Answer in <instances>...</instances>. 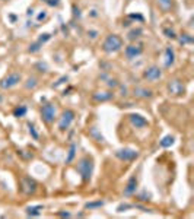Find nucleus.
<instances>
[{
	"instance_id": "f257e3e1",
	"label": "nucleus",
	"mask_w": 194,
	"mask_h": 219,
	"mask_svg": "<svg viewBox=\"0 0 194 219\" xmlns=\"http://www.w3.org/2000/svg\"><path fill=\"white\" fill-rule=\"evenodd\" d=\"M76 171L82 177L83 183L90 181V177H92V172H94V159L90 156L81 158L77 161V164H76Z\"/></svg>"
},
{
	"instance_id": "f03ea898",
	"label": "nucleus",
	"mask_w": 194,
	"mask_h": 219,
	"mask_svg": "<svg viewBox=\"0 0 194 219\" xmlns=\"http://www.w3.org/2000/svg\"><path fill=\"white\" fill-rule=\"evenodd\" d=\"M121 47H123V40L120 38L117 34L108 35L105 38L104 44H102V50L105 53H115V51H118V50H121Z\"/></svg>"
},
{
	"instance_id": "7ed1b4c3",
	"label": "nucleus",
	"mask_w": 194,
	"mask_h": 219,
	"mask_svg": "<svg viewBox=\"0 0 194 219\" xmlns=\"http://www.w3.org/2000/svg\"><path fill=\"white\" fill-rule=\"evenodd\" d=\"M73 120H75V111H72V110H64L62 113V117L58 120V130H67L70 127V124L73 123Z\"/></svg>"
},
{
	"instance_id": "20e7f679",
	"label": "nucleus",
	"mask_w": 194,
	"mask_h": 219,
	"mask_svg": "<svg viewBox=\"0 0 194 219\" xmlns=\"http://www.w3.org/2000/svg\"><path fill=\"white\" fill-rule=\"evenodd\" d=\"M41 115H43V120L47 124L54 123V120H56V107L53 104L43 105V108H41Z\"/></svg>"
},
{
	"instance_id": "39448f33",
	"label": "nucleus",
	"mask_w": 194,
	"mask_h": 219,
	"mask_svg": "<svg viewBox=\"0 0 194 219\" xmlns=\"http://www.w3.org/2000/svg\"><path fill=\"white\" fill-rule=\"evenodd\" d=\"M21 82V75L19 73H10L5 79H2L0 81V88H3V89H10V88H13L16 86Z\"/></svg>"
},
{
	"instance_id": "423d86ee",
	"label": "nucleus",
	"mask_w": 194,
	"mask_h": 219,
	"mask_svg": "<svg viewBox=\"0 0 194 219\" xmlns=\"http://www.w3.org/2000/svg\"><path fill=\"white\" fill-rule=\"evenodd\" d=\"M143 76H145V79H147L149 82H156L162 77V70L158 66H150L145 70Z\"/></svg>"
},
{
	"instance_id": "0eeeda50",
	"label": "nucleus",
	"mask_w": 194,
	"mask_h": 219,
	"mask_svg": "<svg viewBox=\"0 0 194 219\" xmlns=\"http://www.w3.org/2000/svg\"><path fill=\"white\" fill-rule=\"evenodd\" d=\"M115 156L120 158L121 161H133V159H136L139 156V152L137 151H134V149H120L115 152Z\"/></svg>"
},
{
	"instance_id": "6e6552de",
	"label": "nucleus",
	"mask_w": 194,
	"mask_h": 219,
	"mask_svg": "<svg viewBox=\"0 0 194 219\" xmlns=\"http://www.w3.org/2000/svg\"><path fill=\"white\" fill-rule=\"evenodd\" d=\"M21 189H22V191L25 194H32L34 191L37 190V183L32 178H29V177H24L21 180Z\"/></svg>"
},
{
	"instance_id": "1a4fd4ad",
	"label": "nucleus",
	"mask_w": 194,
	"mask_h": 219,
	"mask_svg": "<svg viewBox=\"0 0 194 219\" xmlns=\"http://www.w3.org/2000/svg\"><path fill=\"white\" fill-rule=\"evenodd\" d=\"M128 120H130L132 126H134L136 129H142V127L149 126L147 120L145 119L143 115H140V114H130V115H128Z\"/></svg>"
},
{
	"instance_id": "9d476101",
	"label": "nucleus",
	"mask_w": 194,
	"mask_h": 219,
	"mask_svg": "<svg viewBox=\"0 0 194 219\" xmlns=\"http://www.w3.org/2000/svg\"><path fill=\"white\" fill-rule=\"evenodd\" d=\"M143 48L142 45H136V44H130L128 47H126V57L128 58V60H133V58L139 57L140 54H142Z\"/></svg>"
},
{
	"instance_id": "9b49d317",
	"label": "nucleus",
	"mask_w": 194,
	"mask_h": 219,
	"mask_svg": "<svg viewBox=\"0 0 194 219\" xmlns=\"http://www.w3.org/2000/svg\"><path fill=\"white\" fill-rule=\"evenodd\" d=\"M136 190H137V177L132 175L130 178H128L126 187H124L123 194L124 196H132V194H134V193H136Z\"/></svg>"
},
{
	"instance_id": "f8f14e48",
	"label": "nucleus",
	"mask_w": 194,
	"mask_h": 219,
	"mask_svg": "<svg viewBox=\"0 0 194 219\" xmlns=\"http://www.w3.org/2000/svg\"><path fill=\"white\" fill-rule=\"evenodd\" d=\"M165 54H166V66L169 67L171 64H174V62H175V54H174L172 47H166Z\"/></svg>"
},
{
	"instance_id": "ddd939ff",
	"label": "nucleus",
	"mask_w": 194,
	"mask_h": 219,
	"mask_svg": "<svg viewBox=\"0 0 194 219\" xmlns=\"http://www.w3.org/2000/svg\"><path fill=\"white\" fill-rule=\"evenodd\" d=\"M89 134H90V137H94L96 142H104V137H102V134H101V132L98 130V127H90L89 129Z\"/></svg>"
},
{
	"instance_id": "4468645a",
	"label": "nucleus",
	"mask_w": 194,
	"mask_h": 219,
	"mask_svg": "<svg viewBox=\"0 0 194 219\" xmlns=\"http://www.w3.org/2000/svg\"><path fill=\"white\" fill-rule=\"evenodd\" d=\"M134 95L140 96V98H150V96H152V91L145 89V88H136V89H134Z\"/></svg>"
},
{
	"instance_id": "2eb2a0df",
	"label": "nucleus",
	"mask_w": 194,
	"mask_h": 219,
	"mask_svg": "<svg viewBox=\"0 0 194 219\" xmlns=\"http://www.w3.org/2000/svg\"><path fill=\"white\" fill-rule=\"evenodd\" d=\"M156 3L164 12H169L172 9V0H156Z\"/></svg>"
},
{
	"instance_id": "dca6fc26",
	"label": "nucleus",
	"mask_w": 194,
	"mask_h": 219,
	"mask_svg": "<svg viewBox=\"0 0 194 219\" xmlns=\"http://www.w3.org/2000/svg\"><path fill=\"white\" fill-rule=\"evenodd\" d=\"M111 96H113L111 92H95L94 94V98L98 101H108Z\"/></svg>"
},
{
	"instance_id": "f3484780",
	"label": "nucleus",
	"mask_w": 194,
	"mask_h": 219,
	"mask_svg": "<svg viewBox=\"0 0 194 219\" xmlns=\"http://www.w3.org/2000/svg\"><path fill=\"white\" fill-rule=\"evenodd\" d=\"M181 89H182V85L178 81H174L169 83V92H172V94H180Z\"/></svg>"
},
{
	"instance_id": "a211bd4d",
	"label": "nucleus",
	"mask_w": 194,
	"mask_h": 219,
	"mask_svg": "<svg viewBox=\"0 0 194 219\" xmlns=\"http://www.w3.org/2000/svg\"><path fill=\"white\" fill-rule=\"evenodd\" d=\"M159 145H161L162 148H169V146H172V145H174V136H171V134L165 136V137L161 140Z\"/></svg>"
},
{
	"instance_id": "6ab92c4d",
	"label": "nucleus",
	"mask_w": 194,
	"mask_h": 219,
	"mask_svg": "<svg viewBox=\"0 0 194 219\" xmlns=\"http://www.w3.org/2000/svg\"><path fill=\"white\" fill-rule=\"evenodd\" d=\"M41 209H43V206H31L26 209V213L29 216H38V215L41 213Z\"/></svg>"
},
{
	"instance_id": "aec40b11",
	"label": "nucleus",
	"mask_w": 194,
	"mask_h": 219,
	"mask_svg": "<svg viewBox=\"0 0 194 219\" xmlns=\"http://www.w3.org/2000/svg\"><path fill=\"white\" fill-rule=\"evenodd\" d=\"M26 114V107L25 105H19V107H16V108L13 110V115L15 117H24V115Z\"/></svg>"
},
{
	"instance_id": "412c9836",
	"label": "nucleus",
	"mask_w": 194,
	"mask_h": 219,
	"mask_svg": "<svg viewBox=\"0 0 194 219\" xmlns=\"http://www.w3.org/2000/svg\"><path fill=\"white\" fill-rule=\"evenodd\" d=\"M75 156H76V145L72 143L70 149H69V155H67V158H66V164H70V162L75 159Z\"/></svg>"
},
{
	"instance_id": "4be33fe9",
	"label": "nucleus",
	"mask_w": 194,
	"mask_h": 219,
	"mask_svg": "<svg viewBox=\"0 0 194 219\" xmlns=\"http://www.w3.org/2000/svg\"><path fill=\"white\" fill-rule=\"evenodd\" d=\"M104 206V202L102 200H96V202H90V203H86L85 209H96V207H101Z\"/></svg>"
},
{
	"instance_id": "5701e85b",
	"label": "nucleus",
	"mask_w": 194,
	"mask_h": 219,
	"mask_svg": "<svg viewBox=\"0 0 194 219\" xmlns=\"http://www.w3.org/2000/svg\"><path fill=\"white\" fill-rule=\"evenodd\" d=\"M140 34H142V29H140V28L133 29V31H130V32H128V38H130V40H136V38H139V37H140Z\"/></svg>"
},
{
	"instance_id": "b1692460",
	"label": "nucleus",
	"mask_w": 194,
	"mask_h": 219,
	"mask_svg": "<svg viewBox=\"0 0 194 219\" xmlns=\"http://www.w3.org/2000/svg\"><path fill=\"white\" fill-rule=\"evenodd\" d=\"M28 129H29V133H31V136H32L35 140H38L39 139V134H38V132L35 130V127H34V124L28 123Z\"/></svg>"
},
{
	"instance_id": "393cba45",
	"label": "nucleus",
	"mask_w": 194,
	"mask_h": 219,
	"mask_svg": "<svg viewBox=\"0 0 194 219\" xmlns=\"http://www.w3.org/2000/svg\"><path fill=\"white\" fill-rule=\"evenodd\" d=\"M25 86H26L28 89H34V88L37 86V77H29L28 81H26V83H25Z\"/></svg>"
},
{
	"instance_id": "a878e982",
	"label": "nucleus",
	"mask_w": 194,
	"mask_h": 219,
	"mask_svg": "<svg viewBox=\"0 0 194 219\" xmlns=\"http://www.w3.org/2000/svg\"><path fill=\"white\" fill-rule=\"evenodd\" d=\"M41 45H43V44L39 43V41H38V43H34L32 45L29 47V51H31V53H37V51H39V48H41Z\"/></svg>"
},
{
	"instance_id": "bb28decb",
	"label": "nucleus",
	"mask_w": 194,
	"mask_h": 219,
	"mask_svg": "<svg viewBox=\"0 0 194 219\" xmlns=\"http://www.w3.org/2000/svg\"><path fill=\"white\" fill-rule=\"evenodd\" d=\"M191 41H193V38H191V37H190L188 34H184V35H182V37H181V38H180V43H181V44H185V43H191Z\"/></svg>"
},
{
	"instance_id": "cd10ccee",
	"label": "nucleus",
	"mask_w": 194,
	"mask_h": 219,
	"mask_svg": "<svg viewBox=\"0 0 194 219\" xmlns=\"http://www.w3.org/2000/svg\"><path fill=\"white\" fill-rule=\"evenodd\" d=\"M132 207H134V205H120L118 206V212H124L126 209H132Z\"/></svg>"
},
{
	"instance_id": "c85d7f7f",
	"label": "nucleus",
	"mask_w": 194,
	"mask_h": 219,
	"mask_svg": "<svg viewBox=\"0 0 194 219\" xmlns=\"http://www.w3.org/2000/svg\"><path fill=\"white\" fill-rule=\"evenodd\" d=\"M48 40H50V34H43V35L39 37V40H38V41L43 44V43H45V41H48Z\"/></svg>"
},
{
	"instance_id": "c756f323",
	"label": "nucleus",
	"mask_w": 194,
	"mask_h": 219,
	"mask_svg": "<svg viewBox=\"0 0 194 219\" xmlns=\"http://www.w3.org/2000/svg\"><path fill=\"white\" fill-rule=\"evenodd\" d=\"M43 2H45L48 6H58L60 3V0H43Z\"/></svg>"
},
{
	"instance_id": "7c9ffc66",
	"label": "nucleus",
	"mask_w": 194,
	"mask_h": 219,
	"mask_svg": "<svg viewBox=\"0 0 194 219\" xmlns=\"http://www.w3.org/2000/svg\"><path fill=\"white\" fill-rule=\"evenodd\" d=\"M165 34H166V37H168V38H175L177 35H175V32H174V31H172V29H165Z\"/></svg>"
},
{
	"instance_id": "2f4dec72",
	"label": "nucleus",
	"mask_w": 194,
	"mask_h": 219,
	"mask_svg": "<svg viewBox=\"0 0 194 219\" xmlns=\"http://www.w3.org/2000/svg\"><path fill=\"white\" fill-rule=\"evenodd\" d=\"M47 18V13H45V10H43V13H39L38 15V21H43Z\"/></svg>"
},
{
	"instance_id": "473e14b6",
	"label": "nucleus",
	"mask_w": 194,
	"mask_h": 219,
	"mask_svg": "<svg viewBox=\"0 0 194 219\" xmlns=\"http://www.w3.org/2000/svg\"><path fill=\"white\" fill-rule=\"evenodd\" d=\"M88 35H90V38H96L98 32H96V31H90V32H88Z\"/></svg>"
},
{
	"instance_id": "72a5a7b5",
	"label": "nucleus",
	"mask_w": 194,
	"mask_h": 219,
	"mask_svg": "<svg viewBox=\"0 0 194 219\" xmlns=\"http://www.w3.org/2000/svg\"><path fill=\"white\" fill-rule=\"evenodd\" d=\"M60 215H62V216H70V213H69V212H62Z\"/></svg>"
},
{
	"instance_id": "f704fd0d",
	"label": "nucleus",
	"mask_w": 194,
	"mask_h": 219,
	"mask_svg": "<svg viewBox=\"0 0 194 219\" xmlns=\"http://www.w3.org/2000/svg\"><path fill=\"white\" fill-rule=\"evenodd\" d=\"M28 15H34V9H29L28 10Z\"/></svg>"
}]
</instances>
